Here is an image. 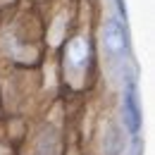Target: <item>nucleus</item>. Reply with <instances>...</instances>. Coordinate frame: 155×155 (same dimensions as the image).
Segmentation results:
<instances>
[{
  "label": "nucleus",
  "instance_id": "nucleus-2",
  "mask_svg": "<svg viewBox=\"0 0 155 155\" xmlns=\"http://www.w3.org/2000/svg\"><path fill=\"white\" fill-rule=\"evenodd\" d=\"M124 107H127V124L131 131H138V103H136L134 86H129V93L124 98Z\"/></svg>",
  "mask_w": 155,
  "mask_h": 155
},
{
  "label": "nucleus",
  "instance_id": "nucleus-1",
  "mask_svg": "<svg viewBox=\"0 0 155 155\" xmlns=\"http://www.w3.org/2000/svg\"><path fill=\"white\" fill-rule=\"evenodd\" d=\"M105 45L110 48V53H115L119 55L122 50H124V45H127V41H124V29L119 26V21H107V26H105Z\"/></svg>",
  "mask_w": 155,
  "mask_h": 155
},
{
  "label": "nucleus",
  "instance_id": "nucleus-3",
  "mask_svg": "<svg viewBox=\"0 0 155 155\" xmlns=\"http://www.w3.org/2000/svg\"><path fill=\"white\" fill-rule=\"evenodd\" d=\"M67 53H69V60H72V64H81L84 60H86V55H88V45H86V41H72L69 43V48H67Z\"/></svg>",
  "mask_w": 155,
  "mask_h": 155
}]
</instances>
